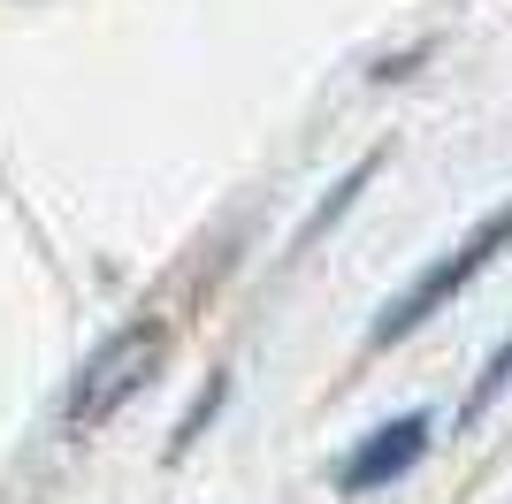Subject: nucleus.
<instances>
[{"label": "nucleus", "instance_id": "obj_1", "mask_svg": "<svg viewBox=\"0 0 512 504\" xmlns=\"http://www.w3.org/2000/svg\"><path fill=\"white\" fill-rule=\"evenodd\" d=\"M497 252H512V199H505L497 214H482V222H474V230L459 237V245H451L444 260H436V268H421V275L406 283V291L390 298V306H383V321H375V344H398V336H413L428 314H444V306H451L459 291H467V283H474L482 268H490Z\"/></svg>", "mask_w": 512, "mask_h": 504}, {"label": "nucleus", "instance_id": "obj_2", "mask_svg": "<svg viewBox=\"0 0 512 504\" xmlns=\"http://www.w3.org/2000/svg\"><path fill=\"white\" fill-rule=\"evenodd\" d=\"M153 367H161V329H130V336H115V344H100L92 367L77 375V390H69V428H100Z\"/></svg>", "mask_w": 512, "mask_h": 504}, {"label": "nucleus", "instance_id": "obj_3", "mask_svg": "<svg viewBox=\"0 0 512 504\" xmlns=\"http://www.w3.org/2000/svg\"><path fill=\"white\" fill-rule=\"evenodd\" d=\"M421 451H428V413H398L390 428H375V436L337 466V482L352 489V497H360V489H383V482H398Z\"/></svg>", "mask_w": 512, "mask_h": 504}, {"label": "nucleus", "instance_id": "obj_4", "mask_svg": "<svg viewBox=\"0 0 512 504\" xmlns=\"http://www.w3.org/2000/svg\"><path fill=\"white\" fill-rule=\"evenodd\" d=\"M505 382H512V336H505V344H497V352H490V367H482V382H474V390H467V420L482 413V405H490L497 390H505Z\"/></svg>", "mask_w": 512, "mask_h": 504}]
</instances>
